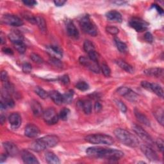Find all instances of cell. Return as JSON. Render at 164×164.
Listing matches in <instances>:
<instances>
[{
	"label": "cell",
	"instance_id": "9c48e42d",
	"mask_svg": "<svg viewBox=\"0 0 164 164\" xmlns=\"http://www.w3.org/2000/svg\"><path fill=\"white\" fill-rule=\"evenodd\" d=\"M79 62L82 66L89 68L91 71L94 72V73H99L101 71V68L99 66L98 62L90 60L89 58L85 57H80L79 58Z\"/></svg>",
	"mask_w": 164,
	"mask_h": 164
},
{
	"label": "cell",
	"instance_id": "d6986e66",
	"mask_svg": "<svg viewBox=\"0 0 164 164\" xmlns=\"http://www.w3.org/2000/svg\"><path fill=\"white\" fill-rule=\"evenodd\" d=\"M31 108L33 112V114L35 117H39L43 115V109L39 102L35 100H33L31 102Z\"/></svg>",
	"mask_w": 164,
	"mask_h": 164
},
{
	"label": "cell",
	"instance_id": "f6af8a7d",
	"mask_svg": "<svg viewBox=\"0 0 164 164\" xmlns=\"http://www.w3.org/2000/svg\"><path fill=\"white\" fill-rule=\"evenodd\" d=\"M130 90V88L126 87H121L117 89V93L120 94L121 96L124 97L128 92Z\"/></svg>",
	"mask_w": 164,
	"mask_h": 164
},
{
	"label": "cell",
	"instance_id": "f546056e",
	"mask_svg": "<svg viewBox=\"0 0 164 164\" xmlns=\"http://www.w3.org/2000/svg\"><path fill=\"white\" fill-rule=\"evenodd\" d=\"M74 94H75V92L73 90H69L68 91H67L64 94L62 95L64 102L69 104L70 102H71L72 101H73Z\"/></svg>",
	"mask_w": 164,
	"mask_h": 164
},
{
	"label": "cell",
	"instance_id": "484cf974",
	"mask_svg": "<svg viewBox=\"0 0 164 164\" xmlns=\"http://www.w3.org/2000/svg\"><path fill=\"white\" fill-rule=\"evenodd\" d=\"M78 105H80V107L82 108V109H83L85 114L89 115L91 113L92 109V105L90 101L86 100V101H79L78 102Z\"/></svg>",
	"mask_w": 164,
	"mask_h": 164
},
{
	"label": "cell",
	"instance_id": "11a10c76",
	"mask_svg": "<svg viewBox=\"0 0 164 164\" xmlns=\"http://www.w3.org/2000/svg\"><path fill=\"white\" fill-rule=\"evenodd\" d=\"M102 110V105H101L100 102H96L94 105V110L96 113L99 112Z\"/></svg>",
	"mask_w": 164,
	"mask_h": 164
},
{
	"label": "cell",
	"instance_id": "603a6c76",
	"mask_svg": "<svg viewBox=\"0 0 164 164\" xmlns=\"http://www.w3.org/2000/svg\"><path fill=\"white\" fill-rule=\"evenodd\" d=\"M36 19V24L38 26L39 30L43 34H46L47 32V25L46 23V20L43 16H37L35 17Z\"/></svg>",
	"mask_w": 164,
	"mask_h": 164
},
{
	"label": "cell",
	"instance_id": "d590c367",
	"mask_svg": "<svg viewBox=\"0 0 164 164\" xmlns=\"http://www.w3.org/2000/svg\"><path fill=\"white\" fill-rule=\"evenodd\" d=\"M70 114V110L67 108H64L60 112L59 118L62 121H67Z\"/></svg>",
	"mask_w": 164,
	"mask_h": 164
},
{
	"label": "cell",
	"instance_id": "b9f144b4",
	"mask_svg": "<svg viewBox=\"0 0 164 164\" xmlns=\"http://www.w3.org/2000/svg\"><path fill=\"white\" fill-rule=\"evenodd\" d=\"M88 55H89V58L90 60L94 61V62H98V60H99V55L96 51V50L91 51V52L88 53Z\"/></svg>",
	"mask_w": 164,
	"mask_h": 164
},
{
	"label": "cell",
	"instance_id": "ba28073f",
	"mask_svg": "<svg viewBox=\"0 0 164 164\" xmlns=\"http://www.w3.org/2000/svg\"><path fill=\"white\" fill-rule=\"evenodd\" d=\"M130 26L138 32H142L146 31L148 28V24L145 20L141 19L134 17L130 20Z\"/></svg>",
	"mask_w": 164,
	"mask_h": 164
},
{
	"label": "cell",
	"instance_id": "2e32d148",
	"mask_svg": "<svg viewBox=\"0 0 164 164\" xmlns=\"http://www.w3.org/2000/svg\"><path fill=\"white\" fill-rule=\"evenodd\" d=\"M22 159L25 163L28 164H36L39 163V162L37 160V158L33 155L32 153L28 151H23L21 154Z\"/></svg>",
	"mask_w": 164,
	"mask_h": 164
},
{
	"label": "cell",
	"instance_id": "8992f818",
	"mask_svg": "<svg viewBox=\"0 0 164 164\" xmlns=\"http://www.w3.org/2000/svg\"><path fill=\"white\" fill-rule=\"evenodd\" d=\"M43 118L44 121L49 125H53L57 124L59 120V116L57 114L53 108H49L43 113Z\"/></svg>",
	"mask_w": 164,
	"mask_h": 164
},
{
	"label": "cell",
	"instance_id": "60d3db41",
	"mask_svg": "<svg viewBox=\"0 0 164 164\" xmlns=\"http://www.w3.org/2000/svg\"><path fill=\"white\" fill-rule=\"evenodd\" d=\"M23 16L30 23H32V24H36V19H35V17H34V16L31 15L30 14H28V13H25L23 14Z\"/></svg>",
	"mask_w": 164,
	"mask_h": 164
},
{
	"label": "cell",
	"instance_id": "681fc988",
	"mask_svg": "<svg viewBox=\"0 0 164 164\" xmlns=\"http://www.w3.org/2000/svg\"><path fill=\"white\" fill-rule=\"evenodd\" d=\"M157 146L158 147V148L159 149V150L161 152H163V148H164V146H163V140L161 139H158L157 140Z\"/></svg>",
	"mask_w": 164,
	"mask_h": 164
},
{
	"label": "cell",
	"instance_id": "6da1fadb",
	"mask_svg": "<svg viewBox=\"0 0 164 164\" xmlns=\"http://www.w3.org/2000/svg\"><path fill=\"white\" fill-rule=\"evenodd\" d=\"M86 153L87 155L91 157L105 158L111 160H117L124 156V153L120 150L101 147L89 148L86 150Z\"/></svg>",
	"mask_w": 164,
	"mask_h": 164
},
{
	"label": "cell",
	"instance_id": "bcb514c9",
	"mask_svg": "<svg viewBox=\"0 0 164 164\" xmlns=\"http://www.w3.org/2000/svg\"><path fill=\"white\" fill-rule=\"evenodd\" d=\"M22 69H23V71L25 73H26V74L30 73L31 71H32V65L29 63H25V64H23V65L22 66Z\"/></svg>",
	"mask_w": 164,
	"mask_h": 164
},
{
	"label": "cell",
	"instance_id": "f1b7e54d",
	"mask_svg": "<svg viewBox=\"0 0 164 164\" xmlns=\"http://www.w3.org/2000/svg\"><path fill=\"white\" fill-rule=\"evenodd\" d=\"M115 43H116V44L117 49H119V51H120L121 53H125L127 52L128 47L125 43L122 42V41L119 39H118L117 37L115 38Z\"/></svg>",
	"mask_w": 164,
	"mask_h": 164
},
{
	"label": "cell",
	"instance_id": "ee69618b",
	"mask_svg": "<svg viewBox=\"0 0 164 164\" xmlns=\"http://www.w3.org/2000/svg\"><path fill=\"white\" fill-rule=\"evenodd\" d=\"M116 103L117 104V107L119 108V109L121 110V112H122L123 113H125L127 111V107L126 106V105L122 101H120V100H116Z\"/></svg>",
	"mask_w": 164,
	"mask_h": 164
},
{
	"label": "cell",
	"instance_id": "44dd1931",
	"mask_svg": "<svg viewBox=\"0 0 164 164\" xmlns=\"http://www.w3.org/2000/svg\"><path fill=\"white\" fill-rule=\"evenodd\" d=\"M107 18L111 21L117 22V23H121L122 20V17L121 14L116 11V10H111L106 14Z\"/></svg>",
	"mask_w": 164,
	"mask_h": 164
},
{
	"label": "cell",
	"instance_id": "d4e9b609",
	"mask_svg": "<svg viewBox=\"0 0 164 164\" xmlns=\"http://www.w3.org/2000/svg\"><path fill=\"white\" fill-rule=\"evenodd\" d=\"M45 159L50 164H58L60 163L58 157L53 152H47L45 154Z\"/></svg>",
	"mask_w": 164,
	"mask_h": 164
},
{
	"label": "cell",
	"instance_id": "30bf717a",
	"mask_svg": "<svg viewBox=\"0 0 164 164\" xmlns=\"http://www.w3.org/2000/svg\"><path fill=\"white\" fill-rule=\"evenodd\" d=\"M132 128L133 130L134 131V132L142 140L145 141L146 143L149 144L150 145L153 144V140L152 138L148 134V132L146 131V130H144L141 126L137 125H133Z\"/></svg>",
	"mask_w": 164,
	"mask_h": 164
},
{
	"label": "cell",
	"instance_id": "7c38bea8",
	"mask_svg": "<svg viewBox=\"0 0 164 164\" xmlns=\"http://www.w3.org/2000/svg\"><path fill=\"white\" fill-rule=\"evenodd\" d=\"M141 151L144 155L151 161H157L158 160V156L157 153L148 146L142 145L140 147Z\"/></svg>",
	"mask_w": 164,
	"mask_h": 164
},
{
	"label": "cell",
	"instance_id": "f907efd6",
	"mask_svg": "<svg viewBox=\"0 0 164 164\" xmlns=\"http://www.w3.org/2000/svg\"><path fill=\"white\" fill-rule=\"evenodd\" d=\"M23 3L27 7H32L37 5V2L34 1V0H31V1H29V0H26V1H23Z\"/></svg>",
	"mask_w": 164,
	"mask_h": 164
},
{
	"label": "cell",
	"instance_id": "816d5d0a",
	"mask_svg": "<svg viewBox=\"0 0 164 164\" xmlns=\"http://www.w3.org/2000/svg\"><path fill=\"white\" fill-rule=\"evenodd\" d=\"M144 39L149 43H152L153 41V37L150 32H147L144 35Z\"/></svg>",
	"mask_w": 164,
	"mask_h": 164
},
{
	"label": "cell",
	"instance_id": "7bdbcfd3",
	"mask_svg": "<svg viewBox=\"0 0 164 164\" xmlns=\"http://www.w3.org/2000/svg\"><path fill=\"white\" fill-rule=\"evenodd\" d=\"M106 30L108 33L113 35H117L119 32V29L115 26H107L106 28Z\"/></svg>",
	"mask_w": 164,
	"mask_h": 164
},
{
	"label": "cell",
	"instance_id": "5b68a950",
	"mask_svg": "<svg viewBox=\"0 0 164 164\" xmlns=\"http://www.w3.org/2000/svg\"><path fill=\"white\" fill-rule=\"evenodd\" d=\"M80 25L81 29L86 34L92 36H96L98 34V30L96 26L92 23L89 16H85L82 17L80 21Z\"/></svg>",
	"mask_w": 164,
	"mask_h": 164
},
{
	"label": "cell",
	"instance_id": "6f0895ef",
	"mask_svg": "<svg viewBox=\"0 0 164 164\" xmlns=\"http://www.w3.org/2000/svg\"><path fill=\"white\" fill-rule=\"evenodd\" d=\"M153 7H155L157 10V11L159 12V14H160L161 15H162L163 14V9L159 5H158L157 4H154L153 5Z\"/></svg>",
	"mask_w": 164,
	"mask_h": 164
},
{
	"label": "cell",
	"instance_id": "f5cc1de1",
	"mask_svg": "<svg viewBox=\"0 0 164 164\" xmlns=\"http://www.w3.org/2000/svg\"><path fill=\"white\" fill-rule=\"evenodd\" d=\"M2 51H3V53H5V54L9 55H14V51L12 49H10L9 48H3L2 49Z\"/></svg>",
	"mask_w": 164,
	"mask_h": 164
},
{
	"label": "cell",
	"instance_id": "83f0119b",
	"mask_svg": "<svg viewBox=\"0 0 164 164\" xmlns=\"http://www.w3.org/2000/svg\"><path fill=\"white\" fill-rule=\"evenodd\" d=\"M135 115L137 120L139 122H140L141 123H142V124H144L147 126H150V121L144 114H142L141 112H140L139 111H138L137 110H135Z\"/></svg>",
	"mask_w": 164,
	"mask_h": 164
},
{
	"label": "cell",
	"instance_id": "e575fe53",
	"mask_svg": "<svg viewBox=\"0 0 164 164\" xmlns=\"http://www.w3.org/2000/svg\"><path fill=\"white\" fill-rule=\"evenodd\" d=\"M49 62L51 65H53V66H55V67H57V68L61 69V68H62V67H63L62 63V62L58 58L51 57V58L49 60Z\"/></svg>",
	"mask_w": 164,
	"mask_h": 164
},
{
	"label": "cell",
	"instance_id": "c3c4849f",
	"mask_svg": "<svg viewBox=\"0 0 164 164\" xmlns=\"http://www.w3.org/2000/svg\"><path fill=\"white\" fill-rule=\"evenodd\" d=\"M1 80L3 83L8 81V73L6 71H2L1 72Z\"/></svg>",
	"mask_w": 164,
	"mask_h": 164
},
{
	"label": "cell",
	"instance_id": "cb8c5ba5",
	"mask_svg": "<svg viewBox=\"0 0 164 164\" xmlns=\"http://www.w3.org/2000/svg\"><path fill=\"white\" fill-rule=\"evenodd\" d=\"M116 62L121 69H124L125 71L127 72V73L131 74L134 73V69H133V67L128 63H126L125 61L121 59H118L116 61Z\"/></svg>",
	"mask_w": 164,
	"mask_h": 164
},
{
	"label": "cell",
	"instance_id": "836d02e7",
	"mask_svg": "<svg viewBox=\"0 0 164 164\" xmlns=\"http://www.w3.org/2000/svg\"><path fill=\"white\" fill-rule=\"evenodd\" d=\"M84 50L87 53L91 52V51H95V47H94V44L89 40H86L84 42Z\"/></svg>",
	"mask_w": 164,
	"mask_h": 164
},
{
	"label": "cell",
	"instance_id": "7a4b0ae2",
	"mask_svg": "<svg viewBox=\"0 0 164 164\" xmlns=\"http://www.w3.org/2000/svg\"><path fill=\"white\" fill-rule=\"evenodd\" d=\"M60 139L58 136L49 135L37 139L30 145L31 149L35 152H40L48 148H53L59 143Z\"/></svg>",
	"mask_w": 164,
	"mask_h": 164
},
{
	"label": "cell",
	"instance_id": "4316f807",
	"mask_svg": "<svg viewBox=\"0 0 164 164\" xmlns=\"http://www.w3.org/2000/svg\"><path fill=\"white\" fill-rule=\"evenodd\" d=\"M150 90L153 92L158 97L161 98H163V90L159 84L155 83H151Z\"/></svg>",
	"mask_w": 164,
	"mask_h": 164
},
{
	"label": "cell",
	"instance_id": "db71d44e",
	"mask_svg": "<svg viewBox=\"0 0 164 164\" xmlns=\"http://www.w3.org/2000/svg\"><path fill=\"white\" fill-rule=\"evenodd\" d=\"M141 85L142 86L143 88H144L147 90H150V85H151V83L148 81H143L141 82Z\"/></svg>",
	"mask_w": 164,
	"mask_h": 164
},
{
	"label": "cell",
	"instance_id": "277c9868",
	"mask_svg": "<svg viewBox=\"0 0 164 164\" xmlns=\"http://www.w3.org/2000/svg\"><path fill=\"white\" fill-rule=\"evenodd\" d=\"M85 140L93 144H102V145H112L114 144V140L112 137L105 134H93L87 136L85 138Z\"/></svg>",
	"mask_w": 164,
	"mask_h": 164
},
{
	"label": "cell",
	"instance_id": "3957f363",
	"mask_svg": "<svg viewBox=\"0 0 164 164\" xmlns=\"http://www.w3.org/2000/svg\"><path fill=\"white\" fill-rule=\"evenodd\" d=\"M114 135L122 143L130 148H137L139 145V140L137 137L128 131L117 128L114 131Z\"/></svg>",
	"mask_w": 164,
	"mask_h": 164
},
{
	"label": "cell",
	"instance_id": "5bb4252c",
	"mask_svg": "<svg viewBox=\"0 0 164 164\" xmlns=\"http://www.w3.org/2000/svg\"><path fill=\"white\" fill-rule=\"evenodd\" d=\"M3 148L8 155L11 157L17 156L19 153V149L14 143L10 142H5L3 144Z\"/></svg>",
	"mask_w": 164,
	"mask_h": 164
},
{
	"label": "cell",
	"instance_id": "52a82bcc",
	"mask_svg": "<svg viewBox=\"0 0 164 164\" xmlns=\"http://www.w3.org/2000/svg\"><path fill=\"white\" fill-rule=\"evenodd\" d=\"M2 21L6 25L12 26H20L24 23L19 17L12 14H5L2 17Z\"/></svg>",
	"mask_w": 164,
	"mask_h": 164
},
{
	"label": "cell",
	"instance_id": "4dcf8cb0",
	"mask_svg": "<svg viewBox=\"0 0 164 164\" xmlns=\"http://www.w3.org/2000/svg\"><path fill=\"white\" fill-rule=\"evenodd\" d=\"M153 114L155 115L158 122L160 123L161 125H163V110L161 108H157L155 112H154Z\"/></svg>",
	"mask_w": 164,
	"mask_h": 164
},
{
	"label": "cell",
	"instance_id": "f35d334b",
	"mask_svg": "<svg viewBox=\"0 0 164 164\" xmlns=\"http://www.w3.org/2000/svg\"><path fill=\"white\" fill-rule=\"evenodd\" d=\"M101 69L102 74H103L105 76L109 77L110 76L111 70L108 65H107L106 64H102L101 67Z\"/></svg>",
	"mask_w": 164,
	"mask_h": 164
},
{
	"label": "cell",
	"instance_id": "ffe728a7",
	"mask_svg": "<svg viewBox=\"0 0 164 164\" xmlns=\"http://www.w3.org/2000/svg\"><path fill=\"white\" fill-rule=\"evenodd\" d=\"M49 97L57 105H60L64 102L63 96L57 90H52L49 92Z\"/></svg>",
	"mask_w": 164,
	"mask_h": 164
},
{
	"label": "cell",
	"instance_id": "9f6ffc18",
	"mask_svg": "<svg viewBox=\"0 0 164 164\" xmlns=\"http://www.w3.org/2000/svg\"><path fill=\"white\" fill-rule=\"evenodd\" d=\"M66 3V1H64V0H57V1H55L54 3L57 7H61L63 6Z\"/></svg>",
	"mask_w": 164,
	"mask_h": 164
},
{
	"label": "cell",
	"instance_id": "8fae6325",
	"mask_svg": "<svg viewBox=\"0 0 164 164\" xmlns=\"http://www.w3.org/2000/svg\"><path fill=\"white\" fill-rule=\"evenodd\" d=\"M65 23H66V27L68 35L73 39H78L80 36V34L74 23L72 21L71 19H67Z\"/></svg>",
	"mask_w": 164,
	"mask_h": 164
},
{
	"label": "cell",
	"instance_id": "e0dca14e",
	"mask_svg": "<svg viewBox=\"0 0 164 164\" xmlns=\"http://www.w3.org/2000/svg\"><path fill=\"white\" fill-rule=\"evenodd\" d=\"M48 53L51 56V57L61 58L63 55V51L59 46L51 45L47 47Z\"/></svg>",
	"mask_w": 164,
	"mask_h": 164
},
{
	"label": "cell",
	"instance_id": "9a60e30c",
	"mask_svg": "<svg viewBox=\"0 0 164 164\" xmlns=\"http://www.w3.org/2000/svg\"><path fill=\"white\" fill-rule=\"evenodd\" d=\"M8 121L10 125L13 128H18L21 125V117L17 112H14L8 117Z\"/></svg>",
	"mask_w": 164,
	"mask_h": 164
},
{
	"label": "cell",
	"instance_id": "94428289",
	"mask_svg": "<svg viewBox=\"0 0 164 164\" xmlns=\"http://www.w3.org/2000/svg\"><path fill=\"white\" fill-rule=\"evenodd\" d=\"M6 43V40L5 38H4V36L3 35V33L1 34V44L3 45Z\"/></svg>",
	"mask_w": 164,
	"mask_h": 164
},
{
	"label": "cell",
	"instance_id": "7402d4cb",
	"mask_svg": "<svg viewBox=\"0 0 164 164\" xmlns=\"http://www.w3.org/2000/svg\"><path fill=\"white\" fill-rule=\"evenodd\" d=\"M144 73V74H146L148 76H155V77L159 78L160 76H163V69L162 68H158V67L149 68V69H146Z\"/></svg>",
	"mask_w": 164,
	"mask_h": 164
},
{
	"label": "cell",
	"instance_id": "680465c9",
	"mask_svg": "<svg viewBox=\"0 0 164 164\" xmlns=\"http://www.w3.org/2000/svg\"><path fill=\"white\" fill-rule=\"evenodd\" d=\"M7 156H8V155H7V153L6 154H2L1 158H0V159H1V163H3V162H4L6 160L7 158Z\"/></svg>",
	"mask_w": 164,
	"mask_h": 164
},
{
	"label": "cell",
	"instance_id": "7dc6e473",
	"mask_svg": "<svg viewBox=\"0 0 164 164\" xmlns=\"http://www.w3.org/2000/svg\"><path fill=\"white\" fill-rule=\"evenodd\" d=\"M60 81L64 85H68L70 83V79L68 75H65L60 78Z\"/></svg>",
	"mask_w": 164,
	"mask_h": 164
},
{
	"label": "cell",
	"instance_id": "ac0fdd59",
	"mask_svg": "<svg viewBox=\"0 0 164 164\" xmlns=\"http://www.w3.org/2000/svg\"><path fill=\"white\" fill-rule=\"evenodd\" d=\"M8 39L13 44L23 42V35L18 30H12L8 34Z\"/></svg>",
	"mask_w": 164,
	"mask_h": 164
},
{
	"label": "cell",
	"instance_id": "91938a15",
	"mask_svg": "<svg viewBox=\"0 0 164 164\" xmlns=\"http://www.w3.org/2000/svg\"><path fill=\"white\" fill-rule=\"evenodd\" d=\"M5 121H6L5 116H3V115H2L1 116V118H0V121H1L2 125H3L4 124V123L5 122Z\"/></svg>",
	"mask_w": 164,
	"mask_h": 164
},
{
	"label": "cell",
	"instance_id": "6125c7cd",
	"mask_svg": "<svg viewBox=\"0 0 164 164\" xmlns=\"http://www.w3.org/2000/svg\"><path fill=\"white\" fill-rule=\"evenodd\" d=\"M113 3H116V5H124V3H126V2H122V1H118V2H114Z\"/></svg>",
	"mask_w": 164,
	"mask_h": 164
},
{
	"label": "cell",
	"instance_id": "4fadbf2b",
	"mask_svg": "<svg viewBox=\"0 0 164 164\" xmlns=\"http://www.w3.org/2000/svg\"><path fill=\"white\" fill-rule=\"evenodd\" d=\"M40 133L39 128L33 124H29L25 127V135L28 137L36 138L40 135Z\"/></svg>",
	"mask_w": 164,
	"mask_h": 164
},
{
	"label": "cell",
	"instance_id": "8d00e7d4",
	"mask_svg": "<svg viewBox=\"0 0 164 164\" xmlns=\"http://www.w3.org/2000/svg\"><path fill=\"white\" fill-rule=\"evenodd\" d=\"M14 46L15 48L16 49V50L18 51L19 53H20V54L25 53V52L26 51V46L25 44L24 43V42L14 44Z\"/></svg>",
	"mask_w": 164,
	"mask_h": 164
},
{
	"label": "cell",
	"instance_id": "d6a6232c",
	"mask_svg": "<svg viewBox=\"0 0 164 164\" xmlns=\"http://www.w3.org/2000/svg\"><path fill=\"white\" fill-rule=\"evenodd\" d=\"M126 99L131 102H135L139 99V96L135 93V92H133L131 89L128 91V93L124 96Z\"/></svg>",
	"mask_w": 164,
	"mask_h": 164
},
{
	"label": "cell",
	"instance_id": "1f68e13d",
	"mask_svg": "<svg viewBox=\"0 0 164 164\" xmlns=\"http://www.w3.org/2000/svg\"><path fill=\"white\" fill-rule=\"evenodd\" d=\"M34 91L40 98L43 99H47L49 97V93H48L46 90H44L43 88L40 87H35Z\"/></svg>",
	"mask_w": 164,
	"mask_h": 164
},
{
	"label": "cell",
	"instance_id": "74e56055",
	"mask_svg": "<svg viewBox=\"0 0 164 164\" xmlns=\"http://www.w3.org/2000/svg\"><path fill=\"white\" fill-rule=\"evenodd\" d=\"M76 87L81 91H86L89 89V85L85 81H79L76 85Z\"/></svg>",
	"mask_w": 164,
	"mask_h": 164
},
{
	"label": "cell",
	"instance_id": "ab89813d",
	"mask_svg": "<svg viewBox=\"0 0 164 164\" xmlns=\"http://www.w3.org/2000/svg\"><path fill=\"white\" fill-rule=\"evenodd\" d=\"M30 58L32 59V60L34 62L37 64H43L44 62V60L43 58H41L39 55L35 54V53H32L30 55Z\"/></svg>",
	"mask_w": 164,
	"mask_h": 164
}]
</instances>
